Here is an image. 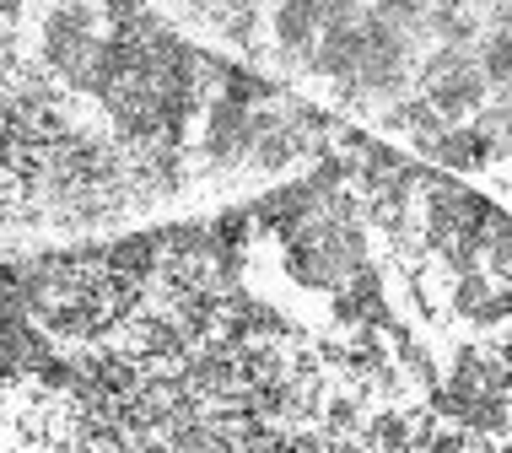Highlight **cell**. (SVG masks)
<instances>
[{"label": "cell", "instance_id": "cell-1", "mask_svg": "<svg viewBox=\"0 0 512 453\" xmlns=\"http://www.w3.org/2000/svg\"><path fill=\"white\" fill-rule=\"evenodd\" d=\"M92 49H98V38H92V11L81 6V0H65V6L49 11L44 22V60L71 81L81 65L92 60Z\"/></svg>", "mask_w": 512, "mask_h": 453}, {"label": "cell", "instance_id": "cell-2", "mask_svg": "<svg viewBox=\"0 0 512 453\" xmlns=\"http://www.w3.org/2000/svg\"><path fill=\"white\" fill-rule=\"evenodd\" d=\"M254 135H259V119L248 103H232V98H216L211 114H205V157L211 162H243L254 151Z\"/></svg>", "mask_w": 512, "mask_h": 453}, {"label": "cell", "instance_id": "cell-3", "mask_svg": "<svg viewBox=\"0 0 512 453\" xmlns=\"http://www.w3.org/2000/svg\"><path fill=\"white\" fill-rule=\"evenodd\" d=\"M362 54H367L362 17H345V22H324V38L313 44L308 65H313L318 76H329L335 87H345V81L362 71Z\"/></svg>", "mask_w": 512, "mask_h": 453}, {"label": "cell", "instance_id": "cell-4", "mask_svg": "<svg viewBox=\"0 0 512 453\" xmlns=\"http://www.w3.org/2000/svg\"><path fill=\"white\" fill-rule=\"evenodd\" d=\"M421 92L437 103V114H442V119H464V114H480V103H486L491 81L480 76V65H475V60H464V65H453V71H442V76H432V81H421Z\"/></svg>", "mask_w": 512, "mask_h": 453}, {"label": "cell", "instance_id": "cell-5", "mask_svg": "<svg viewBox=\"0 0 512 453\" xmlns=\"http://www.w3.org/2000/svg\"><path fill=\"white\" fill-rule=\"evenodd\" d=\"M426 157H437L442 168H486V162L496 157V141L486 130H442L432 146H426Z\"/></svg>", "mask_w": 512, "mask_h": 453}, {"label": "cell", "instance_id": "cell-6", "mask_svg": "<svg viewBox=\"0 0 512 453\" xmlns=\"http://www.w3.org/2000/svg\"><path fill=\"white\" fill-rule=\"evenodd\" d=\"M44 362H49V346L22 319L0 324V373H33V367H44Z\"/></svg>", "mask_w": 512, "mask_h": 453}, {"label": "cell", "instance_id": "cell-7", "mask_svg": "<svg viewBox=\"0 0 512 453\" xmlns=\"http://www.w3.org/2000/svg\"><path fill=\"white\" fill-rule=\"evenodd\" d=\"M475 65H480V76H486L491 87H502V81H512V27H491V33L480 38Z\"/></svg>", "mask_w": 512, "mask_h": 453}, {"label": "cell", "instance_id": "cell-8", "mask_svg": "<svg viewBox=\"0 0 512 453\" xmlns=\"http://www.w3.org/2000/svg\"><path fill=\"white\" fill-rule=\"evenodd\" d=\"M216 6H227V11H254L259 0H216Z\"/></svg>", "mask_w": 512, "mask_h": 453}, {"label": "cell", "instance_id": "cell-9", "mask_svg": "<svg viewBox=\"0 0 512 453\" xmlns=\"http://www.w3.org/2000/svg\"><path fill=\"white\" fill-rule=\"evenodd\" d=\"M11 11H22V0H0V17H11Z\"/></svg>", "mask_w": 512, "mask_h": 453}]
</instances>
